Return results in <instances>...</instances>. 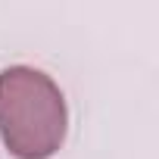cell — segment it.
Listing matches in <instances>:
<instances>
[{"label": "cell", "instance_id": "obj_1", "mask_svg": "<svg viewBox=\"0 0 159 159\" xmlns=\"http://www.w3.org/2000/svg\"><path fill=\"white\" fill-rule=\"evenodd\" d=\"M0 137L19 159H50L66 140L62 91L38 69L0 72Z\"/></svg>", "mask_w": 159, "mask_h": 159}]
</instances>
